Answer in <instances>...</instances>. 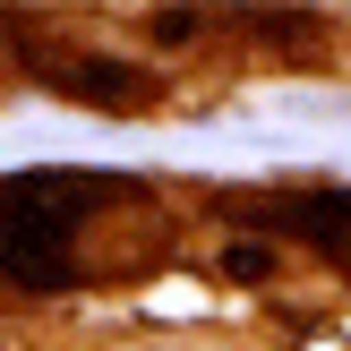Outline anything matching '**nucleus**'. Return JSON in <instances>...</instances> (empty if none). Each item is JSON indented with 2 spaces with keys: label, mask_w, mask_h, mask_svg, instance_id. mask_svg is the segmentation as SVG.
Returning <instances> with one entry per match:
<instances>
[{
  "label": "nucleus",
  "mask_w": 351,
  "mask_h": 351,
  "mask_svg": "<svg viewBox=\"0 0 351 351\" xmlns=\"http://www.w3.org/2000/svg\"><path fill=\"white\" fill-rule=\"evenodd\" d=\"M69 95H86V103H146V77L129 60H77Z\"/></svg>",
  "instance_id": "nucleus-3"
},
{
  "label": "nucleus",
  "mask_w": 351,
  "mask_h": 351,
  "mask_svg": "<svg viewBox=\"0 0 351 351\" xmlns=\"http://www.w3.org/2000/svg\"><path fill=\"white\" fill-rule=\"evenodd\" d=\"M112 180H86V171H9L0 180V274L17 283H69V240L95 215L86 197H103Z\"/></svg>",
  "instance_id": "nucleus-1"
},
{
  "label": "nucleus",
  "mask_w": 351,
  "mask_h": 351,
  "mask_svg": "<svg viewBox=\"0 0 351 351\" xmlns=\"http://www.w3.org/2000/svg\"><path fill=\"white\" fill-rule=\"evenodd\" d=\"M274 223L300 240H317V249L351 257V189H300V197H274Z\"/></svg>",
  "instance_id": "nucleus-2"
},
{
  "label": "nucleus",
  "mask_w": 351,
  "mask_h": 351,
  "mask_svg": "<svg viewBox=\"0 0 351 351\" xmlns=\"http://www.w3.org/2000/svg\"><path fill=\"white\" fill-rule=\"evenodd\" d=\"M223 274H232V283H266V274H274V257L257 249V240H232V249H223Z\"/></svg>",
  "instance_id": "nucleus-4"
}]
</instances>
